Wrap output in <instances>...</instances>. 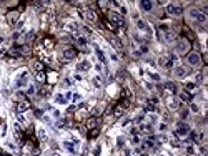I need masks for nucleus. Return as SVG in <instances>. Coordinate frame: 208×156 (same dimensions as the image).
Returning a JSON list of instances; mask_svg holds the SVG:
<instances>
[{
    "label": "nucleus",
    "instance_id": "nucleus-27",
    "mask_svg": "<svg viewBox=\"0 0 208 156\" xmlns=\"http://www.w3.org/2000/svg\"><path fill=\"white\" fill-rule=\"evenodd\" d=\"M13 130H15V135H17V138H18V136L22 135V130H20V126H18V125H15V126H13Z\"/></svg>",
    "mask_w": 208,
    "mask_h": 156
},
{
    "label": "nucleus",
    "instance_id": "nucleus-10",
    "mask_svg": "<svg viewBox=\"0 0 208 156\" xmlns=\"http://www.w3.org/2000/svg\"><path fill=\"white\" fill-rule=\"evenodd\" d=\"M110 20H112V22H115V23H117V25H118V27H122V25H125L123 18H122V17H120V15H118V13H117V12H110Z\"/></svg>",
    "mask_w": 208,
    "mask_h": 156
},
{
    "label": "nucleus",
    "instance_id": "nucleus-25",
    "mask_svg": "<svg viewBox=\"0 0 208 156\" xmlns=\"http://www.w3.org/2000/svg\"><path fill=\"white\" fill-rule=\"evenodd\" d=\"M35 91H37L35 85H28V91H27L28 95H35Z\"/></svg>",
    "mask_w": 208,
    "mask_h": 156
},
{
    "label": "nucleus",
    "instance_id": "nucleus-24",
    "mask_svg": "<svg viewBox=\"0 0 208 156\" xmlns=\"http://www.w3.org/2000/svg\"><path fill=\"white\" fill-rule=\"evenodd\" d=\"M37 81H45V73H43V71L37 73Z\"/></svg>",
    "mask_w": 208,
    "mask_h": 156
},
{
    "label": "nucleus",
    "instance_id": "nucleus-21",
    "mask_svg": "<svg viewBox=\"0 0 208 156\" xmlns=\"http://www.w3.org/2000/svg\"><path fill=\"white\" fill-rule=\"evenodd\" d=\"M55 101L59 105H64V103H67V98H65V96H62V95H57L55 96Z\"/></svg>",
    "mask_w": 208,
    "mask_h": 156
},
{
    "label": "nucleus",
    "instance_id": "nucleus-20",
    "mask_svg": "<svg viewBox=\"0 0 208 156\" xmlns=\"http://www.w3.org/2000/svg\"><path fill=\"white\" fill-rule=\"evenodd\" d=\"M137 27L140 28V30H145V32H148V27H147V23H145L143 20H138V22H137Z\"/></svg>",
    "mask_w": 208,
    "mask_h": 156
},
{
    "label": "nucleus",
    "instance_id": "nucleus-7",
    "mask_svg": "<svg viewBox=\"0 0 208 156\" xmlns=\"http://www.w3.org/2000/svg\"><path fill=\"white\" fill-rule=\"evenodd\" d=\"M187 73H188V70H187V68L185 67H175V68H173V75H175L177 78H180V80H182V78H185L187 76Z\"/></svg>",
    "mask_w": 208,
    "mask_h": 156
},
{
    "label": "nucleus",
    "instance_id": "nucleus-8",
    "mask_svg": "<svg viewBox=\"0 0 208 156\" xmlns=\"http://www.w3.org/2000/svg\"><path fill=\"white\" fill-rule=\"evenodd\" d=\"M75 57H77V50H73V48H65L64 53H62L64 60H73Z\"/></svg>",
    "mask_w": 208,
    "mask_h": 156
},
{
    "label": "nucleus",
    "instance_id": "nucleus-29",
    "mask_svg": "<svg viewBox=\"0 0 208 156\" xmlns=\"http://www.w3.org/2000/svg\"><path fill=\"white\" fill-rule=\"evenodd\" d=\"M33 67H35V68H37L38 71H42V70H43V65H42L40 62H35V65H33Z\"/></svg>",
    "mask_w": 208,
    "mask_h": 156
},
{
    "label": "nucleus",
    "instance_id": "nucleus-28",
    "mask_svg": "<svg viewBox=\"0 0 208 156\" xmlns=\"http://www.w3.org/2000/svg\"><path fill=\"white\" fill-rule=\"evenodd\" d=\"M150 78H152L153 81H160V75H157V73H152V75H150Z\"/></svg>",
    "mask_w": 208,
    "mask_h": 156
},
{
    "label": "nucleus",
    "instance_id": "nucleus-15",
    "mask_svg": "<svg viewBox=\"0 0 208 156\" xmlns=\"http://www.w3.org/2000/svg\"><path fill=\"white\" fill-rule=\"evenodd\" d=\"M180 100H182V101H187V103H188V101L191 100V95L188 93V91L182 90V91H180Z\"/></svg>",
    "mask_w": 208,
    "mask_h": 156
},
{
    "label": "nucleus",
    "instance_id": "nucleus-2",
    "mask_svg": "<svg viewBox=\"0 0 208 156\" xmlns=\"http://www.w3.org/2000/svg\"><path fill=\"white\" fill-rule=\"evenodd\" d=\"M190 18H193L196 23H206L208 22V17L201 10H196V8H191L190 10Z\"/></svg>",
    "mask_w": 208,
    "mask_h": 156
},
{
    "label": "nucleus",
    "instance_id": "nucleus-3",
    "mask_svg": "<svg viewBox=\"0 0 208 156\" xmlns=\"http://www.w3.org/2000/svg\"><path fill=\"white\" fill-rule=\"evenodd\" d=\"M188 50H190V42L187 38H180L177 43V53L178 55H185V53H188Z\"/></svg>",
    "mask_w": 208,
    "mask_h": 156
},
{
    "label": "nucleus",
    "instance_id": "nucleus-6",
    "mask_svg": "<svg viewBox=\"0 0 208 156\" xmlns=\"http://www.w3.org/2000/svg\"><path fill=\"white\" fill-rule=\"evenodd\" d=\"M28 80H30V76H28V73H27V71H23L22 75L17 78L15 85L18 86V88H23V86H27V85H28Z\"/></svg>",
    "mask_w": 208,
    "mask_h": 156
},
{
    "label": "nucleus",
    "instance_id": "nucleus-16",
    "mask_svg": "<svg viewBox=\"0 0 208 156\" xmlns=\"http://www.w3.org/2000/svg\"><path fill=\"white\" fill-rule=\"evenodd\" d=\"M64 146H65V148L69 149V151H72V153H75V151H77V143H72V141H65Z\"/></svg>",
    "mask_w": 208,
    "mask_h": 156
},
{
    "label": "nucleus",
    "instance_id": "nucleus-12",
    "mask_svg": "<svg viewBox=\"0 0 208 156\" xmlns=\"http://www.w3.org/2000/svg\"><path fill=\"white\" fill-rule=\"evenodd\" d=\"M28 108H30V103H28V101H20V103L17 105V111H18V113H22V111H27Z\"/></svg>",
    "mask_w": 208,
    "mask_h": 156
},
{
    "label": "nucleus",
    "instance_id": "nucleus-9",
    "mask_svg": "<svg viewBox=\"0 0 208 156\" xmlns=\"http://www.w3.org/2000/svg\"><path fill=\"white\" fill-rule=\"evenodd\" d=\"M138 7H140V10H143V12H150L155 7V3L150 2V0H142V2L138 3Z\"/></svg>",
    "mask_w": 208,
    "mask_h": 156
},
{
    "label": "nucleus",
    "instance_id": "nucleus-4",
    "mask_svg": "<svg viewBox=\"0 0 208 156\" xmlns=\"http://www.w3.org/2000/svg\"><path fill=\"white\" fill-rule=\"evenodd\" d=\"M182 7L178 5V3H168L167 5V13L168 15H172V17H180L182 15Z\"/></svg>",
    "mask_w": 208,
    "mask_h": 156
},
{
    "label": "nucleus",
    "instance_id": "nucleus-18",
    "mask_svg": "<svg viewBox=\"0 0 208 156\" xmlns=\"http://www.w3.org/2000/svg\"><path fill=\"white\" fill-rule=\"evenodd\" d=\"M88 68H90V63H88V62H82V63H78V65H77V70H78V71L88 70Z\"/></svg>",
    "mask_w": 208,
    "mask_h": 156
},
{
    "label": "nucleus",
    "instance_id": "nucleus-13",
    "mask_svg": "<svg viewBox=\"0 0 208 156\" xmlns=\"http://www.w3.org/2000/svg\"><path fill=\"white\" fill-rule=\"evenodd\" d=\"M178 106H180V103L177 98H168V108L170 110H178Z\"/></svg>",
    "mask_w": 208,
    "mask_h": 156
},
{
    "label": "nucleus",
    "instance_id": "nucleus-17",
    "mask_svg": "<svg viewBox=\"0 0 208 156\" xmlns=\"http://www.w3.org/2000/svg\"><path fill=\"white\" fill-rule=\"evenodd\" d=\"M17 18H18V12H12V13H8V15H7L8 23H15Z\"/></svg>",
    "mask_w": 208,
    "mask_h": 156
},
{
    "label": "nucleus",
    "instance_id": "nucleus-26",
    "mask_svg": "<svg viewBox=\"0 0 208 156\" xmlns=\"http://www.w3.org/2000/svg\"><path fill=\"white\" fill-rule=\"evenodd\" d=\"M97 57H98L100 60H102V63H105V55H103V53H102V52L98 50V48H97Z\"/></svg>",
    "mask_w": 208,
    "mask_h": 156
},
{
    "label": "nucleus",
    "instance_id": "nucleus-14",
    "mask_svg": "<svg viewBox=\"0 0 208 156\" xmlns=\"http://www.w3.org/2000/svg\"><path fill=\"white\" fill-rule=\"evenodd\" d=\"M163 40H165L167 43H173L175 42V35H173L172 32H165L163 33Z\"/></svg>",
    "mask_w": 208,
    "mask_h": 156
},
{
    "label": "nucleus",
    "instance_id": "nucleus-11",
    "mask_svg": "<svg viewBox=\"0 0 208 156\" xmlns=\"http://www.w3.org/2000/svg\"><path fill=\"white\" fill-rule=\"evenodd\" d=\"M85 18H87L88 22L93 23V22H97V13H95L93 10H85Z\"/></svg>",
    "mask_w": 208,
    "mask_h": 156
},
{
    "label": "nucleus",
    "instance_id": "nucleus-30",
    "mask_svg": "<svg viewBox=\"0 0 208 156\" xmlns=\"http://www.w3.org/2000/svg\"><path fill=\"white\" fill-rule=\"evenodd\" d=\"M78 45H87V38L80 37V38H78Z\"/></svg>",
    "mask_w": 208,
    "mask_h": 156
},
{
    "label": "nucleus",
    "instance_id": "nucleus-31",
    "mask_svg": "<svg viewBox=\"0 0 208 156\" xmlns=\"http://www.w3.org/2000/svg\"><path fill=\"white\" fill-rule=\"evenodd\" d=\"M187 88H188V90L191 91L193 88H196V85H195V83H188V85H187Z\"/></svg>",
    "mask_w": 208,
    "mask_h": 156
},
{
    "label": "nucleus",
    "instance_id": "nucleus-19",
    "mask_svg": "<svg viewBox=\"0 0 208 156\" xmlns=\"http://www.w3.org/2000/svg\"><path fill=\"white\" fill-rule=\"evenodd\" d=\"M163 86H165V90H168V91H170V93H175V91H177L175 85H173V83H170V81H167V83L163 85Z\"/></svg>",
    "mask_w": 208,
    "mask_h": 156
},
{
    "label": "nucleus",
    "instance_id": "nucleus-32",
    "mask_svg": "<svg viewBox=\"0 0 208 156\" xmlns=\"http://www.w3.org/2000/svg\"><path fill=\"white\" fill-rule=\"evenodd\" d=\"M72 100H73V101H78V100H80V95H72Z\"/></svg>",
    "mask_w": 208,
    "mask_h": 156
},
{
    "label": "nucleus",
    "instance_id": "nucleus-5",
    "mask_svg": "<svg viewBox=\"0 0 208 156\" xmlns=\"http://www.w3.org/2000/svg\"><path fill=\"white\" fill-rule=\"evenodd\" d=\"M175 133H177V136H187L188 133H190V126H188L187 123H178Z\"/></svg>",
    "mask_w": 208,
    "mask_h": 156
},
{
    "label": "nucleus",
    "instance_id": "nucleus-1",
    "mask_svg": "<svg viewBox=\"0 0 208 156\" xmlns=\"http://www.w3.org/2000/svg\"><path fill=\"white\" fill-rule=\"evenodd\" d=\"M187 62H188V65H190V67L198 68V67H201V55H200V53H196V52H191V53H188Z\"/></svg>",
    "mask_w": 208,
    "mask_h": 156
},
{
    "label": "nucleus",
    "instance_id": "nucleus-23",
    "mask_svg": "<svg viewBox=\"0 0 208 156\" xmlns=\"http://www.w3.org/2000/svg\"><path fill=\"white\" fill-rule=\"evenodd\" d=\"M38 136H40V140H47V133L43 128H38Z\"/></svg>",
    "mask_w": 208,
    "mask_h": 156
},
{
    "label": "nucleus",
    "instance_id": "nucleus-22",
    "mask_svg": "<svg viewBox=\"0 0 208 156\" xmlns=\"http://www.w3.org/2000/svg\"><path fill=\"white\" fill-rule=\"evenodd\" d=\"M87 126H88V128H95V126H97V120L95 118L88 120V121H87Z\"/></svg>",
    "mask_w": 208,
    "mask_h": 156
}]
</instances>
